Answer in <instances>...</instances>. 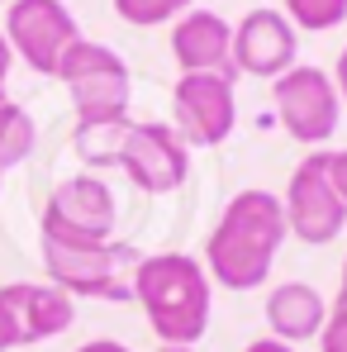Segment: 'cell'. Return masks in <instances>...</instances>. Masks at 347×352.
Segmentation results:
<instances>
[{"label": "cell", "mask_w": 347, "mask_h": 352, "mask_svg": "<svg viewBox=\"0 0 347 352\" xmlns=\"http://www.w3.org/2000/svg\"><path fill=\"white\" fill-rule=\"evenodd\" d=\"M172 58L181 72H233V24L214 10H186L172 19Z\"/></svg>", "instance_id": "obj_13"}, {"label": "cell", "mask_w": 347, "mask_h": 352, "mask_svg": "<svg viewBox=\"0 0 347 352\" xmlns=\"http://www.w3.org/2000/svg\"><path fill=\"white\" fill-rule=\"evenodd\" d=\"M58 81L67 86V96L76 105V124H119V119H128L133 76H128V62L119 58L110 43L76 38L71 53L58 67Z\"/></svg>", "instance_id": "obj_4"}, {"label": "cell", "mask_w": 347, "mask_h": 352, "mask_svg": "<svg viewBox=\"0 0 347 352\" xmlns=\"http://www.w3.org/2000/svg\"><path fill=\"white\" fill-rule=\"evenodd\" d=\"M133 300L167 348H195L214 314V281L190 252H148L133 272Z\"/></svg>", "instance_id": "obj_2"}, {"label": "cell", "mask_w": 347, "mask_h": 352, "mask_svg": "<svg viewBox=\"0 0 347 352\" xmlns=\"http://www.w3.org/2000/svg\"><path fill=\"white\" fill-rule=\"evenodd\" d=\"M10 67H14V53H10V43H5V34H0V100H5V81H10Z\"/></svg>", "instance_id": "obj_21"}, {"label": "cell", "mask_w": 347, "mask_h": 352, "mask_svg": "<svg viewBox=\"0 0 347 352\" xmlns=\"http://www.w3.org/2000/svg\"><path fill=\"white\" fill-rule=\"evenodd\" d=\"M0 309H5L19 348L48 343V338H58L76 324V300L53 281H10V286H0Z\"/></svg>", "instance_id": "obj_12"}, {"label": "cell", "mask_w": 347, "mask_h": 352, "mask_svg": "<svg viewBox=\"0 0 347 352\" xmlns=\"http://www.w3.org/2000/svg\"><path fill=\"white\" fill-rule=\"evenodd\" d=\"M328 176H333L338 195L347 200V148H328Z\"/></svg>", "instance_id": "obj_20"}, {"label": "cell", "mask_w": 347, "mask_h": 352, "mask_svg": "<svg viewBox=\"0 0 347 352\" xmlns=\"http://www.w3.org/2000/svg\"><path fill=\"white\" fill-rule=\"evenodd\" d=\"M286 19L295 29L324 34V29L347 24V0H286Z\"/></svg>", "instance_id": "obj_17"}, {"label": "cell", "mask_w": 347, "mask_h": 352, "mask_svg": "<svg viewBox=\"0 0 347 352\" xmlns=\"http://www.w3.org/2000/svg\"><path fill=\"white\" fill-rule=\"evenodd\" d=\"M243 352H295L290 348V343H281V338H271V333H267V338H257V343H247V348Z\"/></svg>", "instance_id": "obj_22"}, {"label": "cell", "mask_w": 347, "mask_h": 352, "mask_svg": "<svg viewBox=\"0 0 347 352\" xmlns=\"http://www.w3.org/2000/svg\"><path fill=\"white\" fill-rule=\"evenodd\" d=\"M38 143V129H34V115L14 100H0V172L19 167Z\"/></svg>", "instance_id": "obj_16"}, {"label": "cell", "mask_w": 347, "mask_h": 352, "mask_svg": "<svg viewBox=\"0 0 347 352\" xmlns=\"http://www.w3.org/2000/svg\"><path fill=\"white\" fill-rule=\"evenodd\" d=\"M176 133L190 148H219L229 143L238 124V100H233V72H181L172 91Z\"/></svg>", "instance_id": "obj_9"}, {"label": "cell", "mask_w": 347, "mask_h": 352, "mask_svg": "<svg viewBox=\"0 0 347 352\" xmlns=\"http://www.w3.org/2000/svg\"><path fill=\"white\" fill-rule=\"evenodd\" d=\"M324 324H328V300L309 281H281L267 295V329H271V338H281L290 348L304 338H319Z\"/></svg>", "instance_id": "obj_14"}, {"label": "cell", "mask_w": 347, "mask_h": 352, "mask_svg": "<svg viewBox=\"0 0 347 352\" xmlns=\"http://www.w3.org/2000/svg\"><path fill=\"white\" fill-rule=\"evenodd\" d=\"M186 10H190V0H115V14L124 19V24H138V29L181 19Z\"/></svg>", "instance_id": "obj_18"}, {"label": "cell", "mask_w": 347, "mask_h": 352, "mask_svg": "<svg viewBox=\"0 0 347 352\" xmlns=\"http://www.w3.org/2000/svg\"><path fill=\"white\" fill-rule=\"evenodd\" d=\"M271 105H276L281 129L295 143H309V148H324L343 119V96H338L333 76L319 67H300V62L286 76L271 81Z\"/></svg>", "instance_id": "obj_6"}, {"label": "cell", "mask_w": 347, "mask_h": 352, "mask_svg": "<svg viewBox=\"0 0 347 352\" xmlns=\"http://www.w3.org/2000/svg\"><path fill=\"white\" fill-rule=\"evenodd\" d=\"M157 352H195V348H167V343H162V348H157Z\"/></svg>", "instance_id": "obj_27"}, {"label": "cell", "mask_w": 347, "mask_h": 352, "mask_svg": "<svg viewBox=\"0 0 347 352\" xmlns=\"http://www.w3.org/2000/svg\"><path fill=\"white\" fill-rule=\"evenodd\" d=\"M333 86H338V96H343V105H347V48L338 53V67H333Z\"/></svg>", "instance_id": "obj_24"}, {"label": "cell", "mask_w": 347, "mask_h": 352, "mask_svg": "<svg viewBox=\"0 0 347 352\" xmlns=\"http://www.w3.org/2000/svg\"><path fill=\"white\" fill-rule=\"evenodd\" d=\"M119 172L148 195H172L190 176V143L176 133V124H157V119L128 124Z\"/></svg>", "instance_id": "obj_10"}, {"label": "cell", "mask_w": 347, "mask_h": 352, "mask_svg": "<svg viewBox=\"0 0 347 352\" xmlns=\"http://www.w3.org/2000/svg\"><path fill=\"white\" fill-rule=\"evenodd\" d=\"M319 348L324 352H347V305H333L328 309V324L319 333Z\"/></svg>", "instance_id": "obj_19"}, {"label": "cell", "mask_w": 347, "mask_h": 352, "mask_svg": "<svg viewBox=\"0 0 347 352\" xmlns=\"http://www.w3.org/2000/svg\"><path fill=\"white\" fill-rule=\"evenodd\" d=\"M281 205H286L290 238H300L309 248H324L347 229V200L328 176V148H309V157L290 172Z\"/></svg>", "instance_id": "obj_5"}, {"label": "cell", "mask_w": 347, "mask_h": 352, "mask_svg": "<svg viewBox=\"0 0 347 352\" xmlns=\"http://www.w3.org/2000/svg\"><path fill=\"white\" fill-rule=\"evenodd\" d=\"M300 62V29L286 19V10H247L233 24V72L276 81Z\"/></svg>", "instance_id": "obj_11"}, {"label": "cell", "mask_w": 347, "mask_h": 352, "mask_svg": "<svg viewBox=\"0 0 347 352\" xmlns=\"http://www.w3.org/2000/svg\"><path fill=\"white\" fill-rule=\"evenodd\" d=\"M338 305H347V262H343V286H338Z\"/></svg>", "instance_id": "obj_26"}, {"label": "cell", "mask_w": 347, "mask_h": 352, "mask_svg": "<svg viewBox=\"0 0 347 352\" xmlns=\"http://www.w3.org/2000/svg\"><path fill=\"white\" fill-rule=\"evenodd\" d=\"M0 34L24 67H34L38 76H58L62 58L81 38V24L62 0H10Z\"/></svg>", "instance_id": "obj_7"}, {"label": "cell", "mask_w": 347, "mask_h": 352, "mask_svg": "<svg viewBox=\"0 0 347 352\" xmlns=\"http://www.w3.org/2000/svg\"><path fill=\"white\" fill-rule=\"evenodd\" d=\"M10 348H19V343H14V329H10V319L0 309V352H10Z\"/></svg>", "instance_id": "obj_25"}, {"label": "cell", "mask_w": 347, "mask_h": 352, "mask_svg": "<svg viewBox=\"0 0 347 352\" xmlns=\"http://www.w3.org/2000/svg\"><path fill=\"white\" fill-rule=\"evenodd\" d=\"M124 138H128V119H119V124H76V157L86 162V167H119V157H124Z\"/></svg>", "instance_id": "obj_15"}, {"label": "cell", "mask_w": 347, "mask_h": 352, "mask_svg": "<svg viewBox=\"0 0 347 352\" xmlns=\"http://www.w3.org/2000/svg\"><path fill=\"white\" fill-rule=\"evenodd\" d=\"M115 190L100 176H71L43 205V224L38 238L53 243H110L115 238Z\"/></svg>", "instance_id": "obj_8"}, {"label": "cell", "mask_w": 347, "mask_h": 352, "mask_svg": "<svg viewBox=\"0 0 347 352\" xmlns=\"http://www.w3.org/2000/svg\"><path fill=\"white\" fill-rule=\"evenodd\" d=\"M286 238L290 224L281 195H271L262 186L238 190L205 243V272L224 291H257V286H267Z\"/></svg>", "instance_id": "obj_1"}, {"label": "cell", "mask_w": 347, "mask_h": 352, "mask_svg": "<svg viewBox=\"0 0 347 352\" xmlns=\"http://www.w3.org/2000/svg\"><path fill=\"white\" fill-rule=\"evenodd\" d=\"M76 352H133V348H124V343H115V338H91V343H81Z\"/></svg>", "instance_id": "obj_23"}, {"label": "cell", "mask_w": 347, "mask_h": 352, "mask_svg": "<svg viewBox=\"0 0 347 352\" xmlns=\"http://www.w3.org/2000/svg\"><path fill=\"white\" fill-rule=\"evenodd\" d=\"M43 243V267H48V281L62 286L71 295H86V300H133V272L143 262L138 248L128 243H53V238H38Z\"/></svg>", "instance_id": "obj_3"}]
</instances>
